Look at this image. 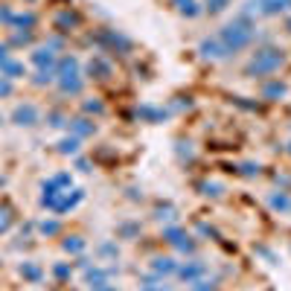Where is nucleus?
<instances>
[{
    "label": "nucleus",
    "mask_w": 291,
    "mask_h": 291,
    "mask_svg": "<svg viewBox=\"0 0 291 291\" xmlns=\"http://www.w3.org/2000/svg\"><path fill=\"white\" fill-rule=\"evenodd\" d=\"M154 271L169 274V271H175V265H172V259H154Z\"/></svg>",
    "instance_id": "8"
},
{
    "label": "nucleus",
    "mask_w": 291,
    "mask_h": 291,
    "mask_svg": "<svg viewBox=\"0 0 291 291\" xmlns=\"http://www.w3.org/2000/svg\"><path fill=\"white\" fill-rule=\"evenodd\" d=\"M201 52H204V55L219 58V55H224L227 50H224V44H219V41H204V44H201Z\"/></svg>",
    "instance_id": "4"
},
{
    "label": "nucleus",
    "mask_w": 291,
    "mask_h": 291,
    "mask_svg": "<svg viewBox=\"0 0 291 291\" xmlns=\"http://www.w3.org/2000/svg\"><path fill=\"white\" fill-rule=\"evenodd\" d=\"M227 3H230V0H207V9H210V12H222Z\"/></svg>",
    "instance_id": "11"
},
{
    "label": "nucleus",
    "mask_w": 291,
    "mask_h": 291,
    "mask_svg": "<svg viewBox=\"0 0 291 291\" xmlns=\"http://www.w3.org/2000/svg\"><path fill=\"white\" fill-rule=\"evenodd\" d=\"M6 227H9V213L0 210V230H6Z\"/></svg>",
    "instance_id": "15"
},
{
    "label": "nucleus",
    "mask_w": 291,
    "mask_h": 291,
    "mask_svg": "<svg viewBox=\"0 0 291 291\" xmlns=\"http://www.w3.org/2000/svg\"><path fill=\"white\" fill-rule=\"evenodd\" d=\"M166 236H169V242H172V245H178V248H184V251H189V248H192V242H187V236H184L181 230H175V227H172V230H166Z\"/></svg>",
    "instance_id": "5"
},
{
    "label": "nucleus",
    "mask_w": 291,
    "mask_h": 291,
    "mask_svg": "<svg viewBox=\"0 0 291 291\" xmlns=\"http://www.w3.org/2000/svg\"><path fill=\"white\" fill-rule=\"evenodd\" d=\"M61 152H76V140H64V143H61Z\"/></svg>",
    "instance_id": "13"
},
{
    "label": "nucleus",
    "mask_w": 291,
    "mask_h": 291,
    "mask_svg": "<svg viewBox=\"0 0 291 291\" xmlns=\"http://www.w3.org/2000/svg\"><path fill=\"white\" fill-rule=\"evenodd\" d=\"M64 248H67V251H82V242L73 239V242H64Z\"/></svg>",
    "instance_id": "14"
},
{
    "label": "nucleus",
    "mask_w": 291,
    "mask_h": 291,
    "mask_svg": "<svg viewBox=\"0 0 291 291\" xmlns=\"http://www.w3.org/2000/svg\"><path fill=\"white\" fill-rule=\"evenodd\" d=\"M251 38H254V29H251V23H245V20H236V23L224 26V32H222V44H224L227 52H236V50L248 47Z\"/></svg>",
    "instance_id": "1"
},
{
    "label": "nucleus",
    "mask_w": 291,
    "mask_h": 291,
    "mask_svg": "<svg viewBox=\"0 0 291 291\" xmlns=\"http://www.w3.org/2000/svg\"><path fill=\"white\" fill-rule=\"evenodd\" d=\"M271 207H277V210H286V213H289V210H291V198H286V195H274V198H271Z\"/></svg>",
    "instance_id": "7"
},
{
    "label": "nucleus",
    "mask_w": 291,
    "mask_h": 291,
    "mask_svg": "<svg viewBox=\"0 0 291 291\" xmlns=\"http://www.w3.org/2000/svg\"><path fill=\"white\" fill-rule=\"evenodd\" d=\"M35 117H38V114H35V108H32V105H23V108H17V111H15V120H17L20 125H32V122H35Z\"/></svg>",
    "instance_id": "3"
},
{
    "label": "nucleus",
    "mask_w": 291,
    "mask_h": 291,
    "mask_svg": "<svg viewBox=\"0 0 291 291\" xmlns=\"http://www.w3.org/2000/svg\"><path fill=\"white\" fill-rule=\"evenodd\" d=\"M76 131H79V134H87V131H93V125H90L87 120H79V125H76Z\"/></svg>",
    "instance_id": "12"
},
{
    "label": "nucleus",
    "mask_w": 291,
    "mask_h": 291,
    "mask_svg": "<svg viewBox=\"0 0 291 291\" xmlns=\"http://www.w3.org/2000/svg\"><path fill=\"white\" fill-rule=\"evenodd\" d=\"M201 271H204V268H201V265H189V268H181V274H184V277H187V280H192V277H198V274H201Z\"/></svg>",
    "instance_id": "9"
},
{
    "label": "nucleus",
    "mask_w": 291,
    "mask_h": 291,
    "mask_svg": "<svg viewBox=\"0 0 291 291\" xmlns=\"http://www.w3.org/2000/svg\"><path fill=\"white\" fill-rule=\"evenodd\" d=\"M289 32H291V20H289Z\"/></svg>",
    "instance_id": "19"
},
{
    "label": "nucleus",
    "mask_w": 291,
    "mask_h": 291,
    "mask_svg": "<svg viewBox=\"0 0 291 291\" xmlns=\"http://www.w3.org/2000/svg\"><path fill=\"white\" fill-rule=\"evenodd\" d=\"M143 291H160V289H152V286H149V289H143Z\"/></svg>",
    "instance_id": "18"
},
{
    "label": "nucleus",
    "mask_w": 291,
    "mask_h": 291,
    "mask_svg": "<svg viewBox=\"0 0 291 291\" xmlns=\"http://www.w3.org/2000/svg\"><path fill=\"white\" fill-rule=\"evenodd\" d=\"M23 274H26V277H32V280H38V268H32V265H26V268H23Z\"/></svg>",
    "instance_id": "16"
},
{
    "label": "nucleus",
    "mask_w": 291,
    "mask_h": 291,
    "mask_svg": "<svg viewBox=\"0 0 291 291\" xmlns=\"http://www.w3.org/2000/svg\"><path fill=\"white\" fill-rule=\"evenodd\" d=\"M175 6H178V12H184V15H189V17L198 15V3H195V0H175Z\"/></svg>",
    "instance_id": "6"
},
{
    "label": "nucleus",
    "mask_w": 291,
    "mask_h": 291,
    "mask_svg": "<svg viewBox=\"0 0 291 291\" xmlns=\"http://www.w3.org/2000/svg\"><path fill=\"white\" fill-rule=\"evenodd\" d=\"M0 93H9V85H6V82H0Z\"/></svg>",
    "instance_id": "17"
},
{
    "label": "nucleus",
    "mask_w": 291,
    "mask_h": 291,
    "mask_svg": "<svg viewBox=\"0 0 291 291\" xmlns=\"http://www.w3.org/2000/svg\"><path fill=\"white\" fill-rule=\"evenodd\" d=\"M283 93H286L283 85H268V87H265V96H283Z\"/></svg>",
    "instance_id": "10"
},
{
    "label": "nucleus",
    "mask_w": 291,
    "mask_h": 291,
    "mask_svg": "<svg viewBox=\"0 0 291 291\" xmlns=\"http://www.w3.org/2000/svg\"><path fill=\"white\" fill-rule=\"evenodd\" d=\"M280 64H283V52H280V50H259V52L254 55V61L248 64V73H251V76H268V73H274Z\"/></svg>",
    "instance_id": "2"
}]
</instances>
